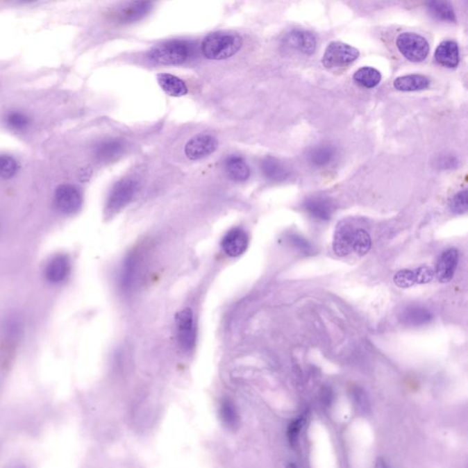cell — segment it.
<instances>
[{
    "label": "cell",
    "mask_w": 468,
    "mask_h": 468,
    "mask_svg": "<svg viewBox=\"0 0 468 468\" xmlns=\"http://www.w3.org/2000/svg\"><path fill=\"white\" fill-rule=\"evenodd\" d=\"M371 238L367 231L355 230L353 240V251L358 256H363L371 250Z\"/></svg>",
    "instance_id": "29"
},
{
    "label": "cell",
    "mask_w": 468,
    "mask_h": 468,
    "mask_svg": "<svg viewBox=\"0 0 468 468\" xmlns=\"http://www.w3.org/2000/svg\"><path fill=\"white\" fill-rule=\"evenodd\" d=\"M303 207L309 215L324 222L331 219L335 210L334 202L324 196H314L306 199Z\"/></svg>",
    "instance_id": "15"
},
{
    "label": "cell",
    "mask_w": 468,
    "mask_h": 468,
    "mask_svg": "<svg viewBox=\"0 0 468 468\" xmlns=\"http://www.w3.org/2000/svg\"><path fill=\"white\" fill-rule=\"evenodd\" d=\"M430 15L438 20L446 22H456L455 10L449 2L431 1L427 5Z\"/></svg>",
    "instance_id": "28"
},
{
    "label": "cell",
    "mask_w": 468,
    "mask_h": 468,
    "mask_svg": "<svg viewBox=\"0 0 468 468\" xmlns=\"http://www.w3.org/2000/svg\"><path fill=\"white\" fill-rule=\"evenodd\" d=\"M194 53V43L186 40H172L156 45L147 56L156 65H178L186 62Z\"/></svg>",
    "instance_id": "1"
},
{
    "label": "cell",
    "mask_w": 468,
    "mask_h": 468,
    "mask_svg": "<svg viewBox=\"0 0 468 468\" xmlns=\"http://www.w3.org/2000/svg\"><path fill=\"white\" fill-rule=\"evenodd\" d=\"M374 468H390V467L389 465L386 463V461L381 458L377 459Z\"/></svg>",
    "instance_id": "37"
},
{
    "label": "cell",
    "mask_w": 468,
    "mask_h": 468,
    "mask_svg": "<svg viewBox=\"0 0 468 468\" xmlns=\"http://www.w3.org/2000/svg\"><path fill=\"white\" fill-rule=\"evenodd\" d=\"M12 468H28L27 467L23 466V465H19V466L13 467Z\"/></svg>",
    "instance_id": "39"
},
{
    "label": "cell",
    "mask_w": 468,
    "mask_h": 468,
    "mask_svg": "<svg viewBox=\"0 0 468 468\" xmlns=\"http://www.w3.org/2000/svg\"><path fill=\"white\" fill-rule=\"evenodd\" d=\"M261 169L265 177L271 181H284L289 176V170L276 158H265L261 163Z\"/></svg>",
    "instance_id": "23"
},
{
    "label": "cell",
    "mask_w": 468,
    "mask_h": 468,
    "mask_svg": "<svg viewBox=\"0 0 468 468\" xmlns=\"http://www.w3.org/2000/svg\"><path fill=\"white\" fill-rule=\"evenodd\" d=\"M439 163L441 164L443 169H453V167H456L458 164V160H456L455 157L451 156V157H444L442 158Z\"/></svg>",
    "instance_id": "36"
},
{
    "label": "cell",
    "mask_w": 468,
    "mask_h": 468,
    "mask_svg": "<svg viewBox=\"0 0 468 468\" xmlns=\"http://www.w3.org/2000/svg\"><path fill=\"white\" fill-rule=\"evenodd\" d=\"M158 83L162 90L170 97H181L187 94V87L183 81L174 75L160 74L158 76Z\"/></svg>",
    "instance_id": "24"
},
{
    "label": "cell",
    "mask_w": 468,
    "mask_h": 468,
    "mask_svg": "<svg viewBox=\"0 0 468 468\" xmlns=\"http://www.w3.org/2000/svg\"><path fill=\"white\" fill-rule=\"evenodd\" d=\"M176 325L178 342L185 351H190L194 348L196 342V332L192 311L190 308H185L176 317Z\"/></svg>",
    "instance_id": "8"
},
{
    "label": "cell",
    "mask_w": 468,
    "mask_h": 468,
    "mask_svg": "<svg viewBox=\"0 0 468 468\" xmlns=\"http://www.w3.org/2000/svg\"><path fill=\"white\" fill-rule=\"evenodd\" d=\"M125 150V144L121 140H108L103 141L95 147V156L102 162H110L119 158Z\"/></svg>",
    "instance_id": "19"
},
{
    "label": "cell",
    "mask_w": 468,
    "mask_h": 468,
    "mask_svg": "<svg viewBox=\"0 0 468 468\" xmlns=\"http://www.w3.org/2000/svg\"><path fill=\"white\" fill-rule=\"evenodd\" d=\"M433 277H435V271L428 267H421L415 270L399 271L394 277V282L398 287L409 288L416 284H428Z\"/></svg>",
    "instance_id": "10"
},
{
    "label": "cell",
    "mask_w": 468,
    "mask_h": 468,
    "mask_svg": "<svg viewBox=\"0 0 468 468\" xmlns=\"http://www.w3.org/2000/svg\"><path fill=\"white\" fill-rule=\"evenodd\" d=\"M225 170L231 180L244 182L250 177V167L239 156H230L225 160Z\"/></svg>",
    "instance_id": "20"
},
{
    "label": "cell",
    "mask_w": 468,
    "mask_h": 468,
    "mask_svg": "<svg viewBox=\"0 0 468 468\" xmlns=\"http://www.w3.org/2000/svg\"><path fill=\"white\" fill-rule=\"evenodd\" d=\"M399 319L403 325L421 326L429 324L432 321L433 314L424 306H409L401 311Z\"/></svg>",
    "instance_id": "17"
},
{
    "label": "cell",
    "mask_w": 468,
    "mask_h": 468,
    "mask_svg": "<svg viewBox=\"0 0 468 468\" xmlns=\"http://www.w3.org/2000/svg\"><path fill=\"white\" fill-rule=\"evenodd\" d=\"M19 170L18 161L10 155L0 156V178L10 180Z\"/></svg>",
    "instance_id": "30"
},
{
    "label": "cell",
    "mask_w": 468,
    "mask_h": 468,
    "mask_svg": "<svg viewBox=\"0 0 468 468\" xmlns=\"http://www.w3.org/2000/svg\"><path fill=\"white\" fill-rule=\"evenodd\" d=\"M288 238L289 241H290V244L293 245L294 248H296L299 252L305 254H310L314 252L313 246H312L310 242L305 239L304 237L297 235V234H291Z\"/></svg>",
    "instance_id": "35"
},
{
    "label": "cell",
    "mask_w": 468,
    "mask_h": 468,
    "mask_svg": "<svg viewBox=\"0 0 468 468\" xmlns=\"http://www.w3.org/2000/svg\"><path fill=\"white\" fill-rule=\"evenodd\" d=\"M305 419L303 416H299V418L294 419L289 424L287 429V437L292 446H294L299 440V436L301 433L303 427H304Z\"/></svg>",
    "instance_id": "32"
},
{
    "label": "cell",
    "mask_w": 468,
    "mask_h": 468,
    "mask_svg": "<svg viewBox=\"0 0 468 468\" xmlns=\"http://www.w3.org/2000/svg\"><path fill=\"white\" fill-rule=\"evenodd\" d=\"M7 124L14 130H23L28 126V118L22 112H10L7 117Z\"/></svg>",
    "instance_id": "34"
},
{
    "label": "cell",
    "mask_w": 468,
    "mask_h": 468,
    "mask_svg": "<svg viewBox=\"0 0 468 468\" xmlns=\"http://www.w3.org/2000/svg\"><path fill=\"white\" fill-rule=\"evenodd\" d=\"M459 262L458 251L455 248H450L444 251L439 257L435 271V276L437 277L439 282L449 283L453 279L458 268Z\"/></svg>",
    "instance_id": "13"
},
{
    "label": "cell",
    "mask_w": 468,
    "mask_h": 468,
    "mask_svg": "<svg viewBox=\"0 0 468 468\" xmlns=\"http://www.w3.org/2000/svg\"><path fill=\"white\" fill-rule=\"evenodd\" d=\"M217 140L212 135H198L185 146V154L190 160H199L215 151Z\"/></svg>",
    "instance_id": "11"
},
{
    "label": "cell",
    "mask_w": 468,
    "mask_h": 468,
    "mask_svg": "<svg viewBox=\"0 0 468 468\" xmlns=\"http://www.w3.org/2000/svg\"><path fill=\"white\" fill-rule=\"evenodd\" d=\"M336 149L331 144H319L312 147L308 153L309 163L314 167H322L328 166L334 160Z\"/></svg>",
    "instance_id": "22"
},
{
    "label": "cell",
    "mask_w": 468,
    "mask_h": 468,
    "mask_svg": "<svg viewBox=\"0 0 468 468\" xmlns=\"http://www.w3.org/2000/svg\"><path fill=\"white\" fill-rule=\"evenodd\" d=\"M428 78L420 74L406 75L396 78L394 83V88L401 92L421 91L428 88Z\"/></svg>",
    "instance_id": "21"
},
{
    "label": "cell",
    "mask_w": 468,
    "mask_h": 468,
    "mask_svg": "<svg viewBox=\"0 0 468 468\" xmlns=\"http://www.w3.org/2000/svg\"><path fill=\"white\" fill-rule=\"evenodd\" d=\"M398 50L406 59L412 62H421L428 56L429 43L419 34L401 33L396 40Z\"/></svg>",
    "instance_id": "3"
},
{
    "label": "cell",
    "mask_w": 468,
    "mask_h": 468,
    "mask_svg": "<svg viewBox=\"0 0 468 468\" xmlns=\"http://www.w3.org/2000/svg\"><path fill=\"white\" fill-rule=\"evenodd\" d=\"M354 233L355 229L352 225L346 222L337 225L332 244L336 256H346L353 251Z\"/></svg>",
    "instance_id": "14"
},
{
    "label": "cell",
    "mask_w": 468,
    "mask_h": 468,
    "mask_svg": "<svg viewBox=\"0 0 468 468\" xmlns=\"http://www.w3.org/2000/svg\"><path fill=\"white\" fill-rule=\"evenodd\" d=\"M138 183L132 178H124L118 181L110 192L106 202V210L110 213H115L126 207L135 195Z\"/></svg>",
    "instance_id": "5"
},
{
    "label": "cell",
    "mask_w": 468,
    "mask_h": 468,
    "mask_svg": "<svg viewBox=\"0 0 468 468\" xmlns=\"http://www.w3.org/2000/svg\"><path fill=\"white\" fill-rule=\"evenodd\" d=\"M352 394H353L355 404H356L358 410H360V412H363V414H367L371 409L368 395L360 388H355Z\"/></svg>",
    "instance_id": "33"
},
{
    "label": "cell",
    "mask_w": 468,
    "mask_h": 468,
    "mask_svg": "<svg viewBox=\"0 0 468 468\" xmlns=\"http://www.w3.org/2000/svg\"><path fill=\"white\" fill-rule=\"evenodd\" d=\"M138 267V258L135 254H131L126 259L124 262L122 271L120 274V284L125 290H128L135 284V280L137 278Z\"/></svg>",
    "instance_id": "26"
},
{
    "label": "cell",
    "mask_w": 468,
    "mask_h": 468,
    "mask_svg": "<svg viewBox=\"0 0 468 468\" xmlns=\"http://www.w3.org/2000/svg\"><path fill=\"white\" fill-rule=\"evenodd\" d=\"M353 81L360 87L371 89L376 87L381 81V72L372 67H362L355 72Z\"/></svg>",
    "instance_id": "27"
},
{
    "label": "cell",
    "mask_w": 468,
    "mask_h": 468,
    "mask_svg": "<svg viewBox=\"0 0 468 468\" xmlns=\"http://www.w3.org/2000/svg\"><path fill=\"white\" fill-rule=\"evenodd\" d=\"M71 273V261L65 254H57L46 265V279L51 284L65 282Z\"/></svg>",
    "instance_id": "12"
},
{
    "label": "cell",
    "mask_w": 468,
    "mask_h": 468,
    "mask_svg": "<svg viewBox=\"0 0 468 468\" xmlns=\"http://www.w3.org/2000/svg\"><path fill=\"white\" fill-rule=\"evenodd\" d=\"M249 240L246 233L240 228H234L229 231L222 242V247L225 253L231 257L241 256L246 251Z\"/></svg>",
    "instance_id": "16"
},
{
    "label": "cell",
    "mask_w": 468,
    "mask_h": 468,
    "mask_svg": "<svg viewBox=\"0 0 468 468\" xmlns=\"http://www.w3.org/2000/svg\"><path fill=\"white\" fill-rule=\"evenodd\" d=\"M242 45V37L236 34L216 33L205 37L201 51L207 59L224 60L238 53Z\"/></svg>",
    "instance_id": "2"
},
{
    "label": "cell",
    "mask_w": 468,
    "mask_h": 468,
    "mask_svg": "<svg viewBox=\"0 0 468 468\" xmlns=\"http://www.w3.org/2000/svg\"><path fill=\"white\" fill-rule=\"evenodd\" d=\"M287 468H297V467H296V465L289 464Z\"/></svg>",
    "instance_id": "38"
},
{
    "label": "cell",
    "mask_w": 468,
    "mask_h": 468,
    "mask_svg": "<svg viewBox=\"0 0 468 468\" xmlns=\"http://www.w3.org/2000/svg\"><path fill=\"white\" fill-rule=\"evenodd\" d=\"M360 56L356 48L342 42H332L323 55L322 63L326 68L344 67L354 62Z\"/></svg>",
    "instance_id": "4"
},
{
    "label": "cell",
    "mask_w": 468,
    "mask_h": 468,
    "mask_svg": "<svg viewBox=\"0 0 468 468\" xmlns=\"http://www.w3.org/2000/svg\"><path fill=\"white\" fill-rule=\"evenodd\" d=\"M283 44L285 47L305 55H312L316 51V37L310 31L294 30L285 35Z\"/></svg>",
    "instance_id": "9"
},
{
    "label": "cell",
    "mask_w": 468,
    "mask_h": 468,
    "mask_svg": "<svg viewBox=\"0 0 468 468\" xmlns=\"http://www.w3.org/2000/svg\"><path fill=\"white\" fill-rule=\"evenodd\" d=\"M219 418L222 423L230 431H236L240 426V415L238 409L230 399H224L219 406Z\"/></svg>",
    "instance_id": "25"
},
{
    "label": "cell",
    "mask_w": 468,
    "mask_h": 468,
    "mask_svg": "<svg viewBox=\"0 0 468 468\" xmlns=\"http://www.w3.org/2000/svg\"><path fill=\"white\" fill-rule=\"evenodd\" d=\"M468 195L467 190H464L453 196L450 202L451 212L455 215H464L467 212Z\"/></svg>",
    "instance_id": "31"
},
{
    "label": "cell",
    "mask_w": 468,
    "mask_h": 468,
    "mask_svg": "<svg viewBox=\"0 0 468 468\" xmlns=\"http://www.w3.org/2000/svg\"><path fill=\"white\" fill-rule=\"evenodd\" d=\"M55 204L65 215H74L81 209L83 197L80 190L70 184L60 185L55 192Z\"/></svg>",
    "instance_id": "7"
},
{
    "label": "cell",
    "mask_w": 468,
    "mask_h": 468,
    "mask_svg": "<svg viewBox=\"0 0 468 468\" xmlns=\"http://www.w3.org/2000/svg\"><path fill=\"white\" fill-rule=\"evenodd\" d=\"M436 62L443 67L453 69L459 63V49L456 42L446 40L439 44L435 53Z\"/></svg>",
    "instance_id": "18"
},
{
    "label": "cell",
    "mask_w": 468,
    "mask_h": 468,
    "mask_svg": "<svg viewBox=\"0 0 468 468\" xmlns=\"http://www.w3.org/2000/svg\"><path fill=\"white\" fill-rule=\"evenodd\" d=\"M151 2L133 1L123 3L114 8L110 16L120 24L137 22L149 14L152 8Z\"/></svg>",
    "instance_id": "6"
}]
</instances>
